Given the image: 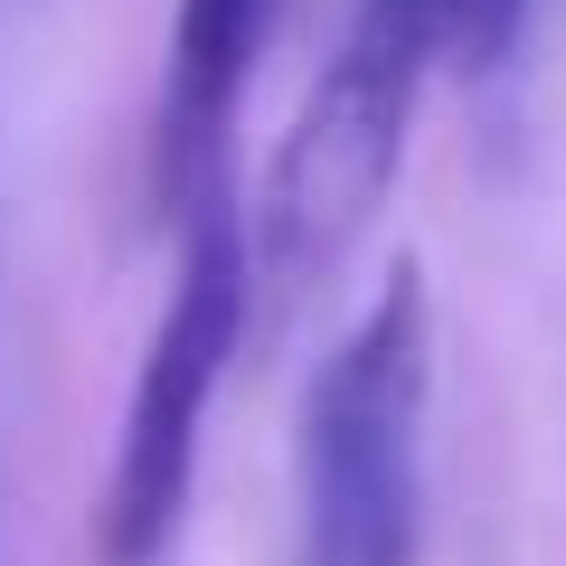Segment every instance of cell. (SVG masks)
Here are the masks:
<instances>
[{"mask_svg": "<svg viewBox=\"0 0 566 566\" xmlns=\"http://www.w3.org/2000/svg\"><path fill=\"white\" fill-rule=\"evenodd\" d=\"M406 10L424 20L434 66H453V76H501L528 29V0H406Z\"/></svg>", "mask_w": 566, "mask_h": 566, "instance_id": "5", "label": "cell"}, {"mask_svg": "<svg viewBox=\"0 0 566 566\" xmlns=\"http://www.w3.org/2000/svg\"><path fill=\"white\" fill-rule=\"evenodd\" d=\"M434 76V39L406 0H359L331 48V66L312 76L293 133L274 142V170H264L255 199V274L264 283H303L378 218L387 180L406 161V123L416 95Z\"/></svg>", "mask_w": 566, "mask_h": 566, "instance_id": "3", "label": "cell"}, {"mask_svg": "<svg viewBox=\"0 0 566 566\" xmlns=\"http://www.w3.org/2000/svg\"><path fill=\"white\" fill-rule=\"evenodd\" d=\"M180 227H189L180 274H170V303H161L151 349L133 368L114 472H104V501H95V557L104 566H161L170 557V538L189 520V482H199L208 406H218V378L245 340V293H255L245 227L227 218V199L189 208Z\"/></svg>", "mask_w": 566, "mask_h": 566, "instance_id": "2", "label": "cell"}, {"mask_svg": "<svg viewBox=\"0 0 566 566\" xmlns=\"http://www.w3.org/2000/svg\"><path fill=\"white\" fill-rule=\"evenodd\" d=\"M283 0H180L170 10V57H161V133H151V161H161V199L208 208L218 199V161H227V123L245 104L264 39H274Z\"/></svg>", "mask_w": 566, "mask_h": 566, "instance_id": "4", "label": "cell"}, {"mask_svg": "<svg viewBox=\"0 0 566 566\" xmlns=\"http://www.w3.org/2000/svg\"><path fill=\"white\" fill-rule=\"evenodd\" d=\"M424 416H434V303L416 264H397L303 397L293 444L303 566L424 557Z\"/></svg>", "mask_w": 566, "mask_h": 566, "instance_id": "1", "label": "cell"}]
</instances>
